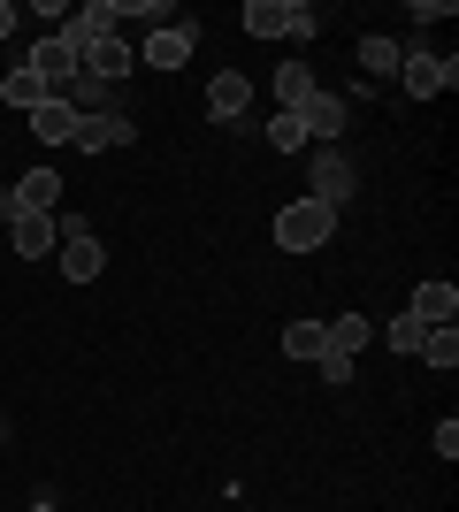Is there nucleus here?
I'll return each mask as SVG.
<instances>
[{
    "label": "nucleus",
    "mask_w": 459,
    "mask_h": 512,
    "mask_svg": "<svg viewBox=\"0 0 459 512\" xmlns=\"http://www.w3.org/2000/svg\"><path fill=\"white\" fill-rule=\"evenodd\" d=\"M352 192H360V169H352L345 146H314V161H306V199H322L329 214H345Z\"/></svg>",
    "instance_id": "f257e3e1"
},
{
    "label": "nucleus",
    "mask_w": 459,
    "mask_h": 512,
    "mask_svg": "<svg viewBox=\"0 0 459 512\" xmlns=\"http://www.w3.org/2000/svg\"><path fill=\"white\" fill-rule=\"evenodd\" d=\"M329 237H337V214H329L322 199H291V207L276 214V245H284V253H322Z\"/></svg>",
    "instance_id": "f03ea898"
},
{
    "label": "nucleus",
    "mask_w": 459,
    "mask_h": 512,
    "mask_svg": "<svg viewBox=\"0 0 459 512\" xmlns=\"http://www.w3.org/2000/svg\"><path fill=\"white\" fill-rule=\"evenodd\" d=\"M245 31H253V39H314L322 16H314L306 0H245Z\"/></svg>",
    "instance_id": "7ed1b4c3"
},
{
    "label": "nucleus",
    "mask_w": 459,
    "mask_h": 512,
    "mask_svg": "<svg viewBox=\"0 0 459 512\" xmlns=\"http://www.w3.org/2000/svg\"><path fill=\"white\" fill-rule=\"evenodd\" d=\"M54 260H62V276H69V283H92L100 268H108V245H100V230H92V222L62 214V245H54Z\"/></svg>",
    "instance_id": "20e7f679"
},
{
    "label": "nucleus",
    "mask_w": 459,
    "mask_h": 512,
    "mask_svg": "<svg viewBox=\"0 0 459 512\" xmlns=\"http://www.w3.org/2000/svg\"><path fill=\"white\" fill-rule=\"evenodd\" d=\"M23 69H31L46 92H69V85H77V46H69L62 31H46V39L23 46Z\"/></svg>",
    "instance_id": "39448f33"
},
{
    "label": "nucleus",
    "mask_w": 459,
    "mask_h": 512,
    "mask_svg": "<svg viewBox=\"0 0 459 512\" xmlns=\"http://www.w3.org/2000/svg\"><path fill=\"white\" fill-rule=\"evenodd\" d=\"M398 85L414 92V100H437V92L459 85V62L452 54H429V46H406V62H398Z\"/></svg>",
    "instance_id": "423d86ee"
},
{
    "label": "nucleus",
    "mask_w": 459,
    "mask_h": 512,
    "mask_svg": "<svg viewBox=\"0 0 459 512\" xmlns=\"http://www.w3.org/2000/svg\"><path fill=\"white\" fill-rule=\"evenodd\" d=\"M131 39H123V31H115V39H85L77 46V77H92V85H123V77H131Z\"/></svg>",
    "instance_id": "0eeeda50"
},
{
    "label": "nucleus",
    "mask_w": 459,
    "mask_h": 512,
    "mask_svg": "<svg viewBox=\"0 0 459 512\" xmlns=\"http://www.w3.org/2000/svg\"><path fill=\"white\" fill-rule=\"evenodd\" d=\"M299 130H306V146H337L352 130V100H337V92H314V100L299 107Z\"/></svg>",
    "instance_id": "6e6552de"
},
{
    "label": "nucleus",
    "mask_w": 459,
    "mask_h": 512,
    "mask_svg": "<svg viewBox=\"0 0 459 512\" xmlns=\"http://www.w3.org/2000/svg\"><path fill=\"white\" fill-rule=\"evenodd\" d=\"M199 46V23H161V31H146V46H138V62L146 69H184Z\"/></svg>",
    "instance_id": "1a4fd4ad"
},
{
    "label": "nucleus",
    "mask_w": 459,
    "mask_h": 512,
    "mask_svg": "<svg viewBox=\"0 0 459 512\" xmlns=\"http://www.w3.org/2000/svg\"><path fill=\"white\" fill-rule=\"evenodd\" d=\"M77 153H115V146H138V123L115 107V115H77V138H69Z\"/></svg>",
    "instance_id": "9d476101"
},
{
    "label": "nucleus",
    "mask_w": 459,
    "mask_h": 512,
    "mask_svg": "<svg viewBox=\"0 0 459 512\" xmlns=\"http://www.w3.org/2000/svg\"><path fill=\"white\" fill-rule=\"evenodd\" d=\"M8 245H16V260H46L62 245V214H8Z\"/></svg>",
    "instance_id": "9b49d317"
},
{
    "label": "nucleus",
    "mask_w": 459,
    "mask_h": 512,
    "mask_svg": "<svg viewBox=\"0 0 459 512\" xmlns=\"http://www.w3.org/2000/svg\"><path fill=\"white\" fill-rule=\"evenodd\" d=\"M245 107H253V77H245V69H215V85H207V115L238 130Z\"/></svg>",
    "instance_id": "f8f14e48"
},
{
    "label": "nucleus",
    "mask_w": 459,
    "mask_h": 512,
    "mask_svg": "<svg viewBox=\"0 0 459 512\" xmlns=\"http://www.w3.org/2000/svg\"><path fill=\"white\" fill-rule=\"evenodd\" d=\"M54 199H62V169H23L8 184V207L16 214H54Z\"/></svg>",
    "instance_id": "ddd939ff"
},
{
    "label": "nucleus",
    "mask_w": 459,
    "mask_h": 512,
    "mask_svg": "<svg viewBox=\"0 0 459 512\" xmlns=\"http://www.w3.org/2000/svg\"><path fill=\"white\" fill-rule=\"evenodd\" d=\"M268 92H276V115H299V107L314 100V92H322V77H314L306 62H284L276 77H268Z\"/></svg>",
    "instance_id": "4468645a"
},
{
    "label": "nucleus",
    "mask_w": 459,
    "mask_h": 512,
    "mask_svg": "<svg viewBox=\"0 0 459 512\" xmlns=\"http://www.w3.org/2000/svg\"><path fill=\"white\" fill-rule=\"evenodd\" d=\"M414 321H429V329H444V321H459V291L444 276H429V283H414V306H406Z\"/></svg>",
    "instance_id": "2eb2a0df"
},
{
    "label": "nucleus",
    "mask_w": 459,
    "mask_h": 512,
    "mask_svg": "<svg viewBox=\"0 0 459 512\" xmlns=\"http://www.w3.org/2000/svg\"><path fill=\"white\" fill-rule=\"evenodd\" d=\"M23 123H31V138H39V146H69V138H77V107H69V100H39Z\"/></svg>",
    "instance_id": "dca6fc26"
},
{
    "label": "nucleus",
    "mask_w": 459,
    "mask_h": 512,
    "mask_svg": "<svg viewBox=\"0 0 459 512\" xmlns=\"http://www.w3.org/2000/svg\"><path fill=\"white\" fill-rule=\"evenodd\" d=\"M368 344H375V321H368V314H337V321H329V352H345V360H360Z\"/></svg>",
    "instance_id": "f3484780"
},
{
    "label": "nucleus",
    "mask_w": 459,
    "mask_h": 512,
    "mask_svg": "<svg viewBox=\"0 0 459 512\" xmlns=\"http://www.w3.org/2000/svg\"><path fill=\"white\" fill-rule=\"evenodd\" d=\"M329 352V321H284V360H322Z\"/></svg>",
    "instance_id": "a211bd4d"
},
{
    "label": "nucleus",
    "mask_w": 459,
    "mask_h": 512,
    "mask_svg": "<svg viewBox=\"0 0 459 512\" xmlns=\"http://www.w3.org/2000/svg\"><path fill=\"white\" fill-rule=\"evenodd\" d=\"M398 62H406V46H398L391 31H368V39H360V69H368V77H398Z\"/></svg>",
    "instance_id": "6ab92c4d"
},
{
    "label": "nucleus",
    "mask_w": 459,
    "mask_h": 512,
    "mask_svg": "<svg viewBox=\"0 0 459 512\" xmlns=\"http://www.w3.org/2000/svg\"><path fill=\"white\" fill-rule=\"evenodd\" d=\"M0 100H8V107H16V115H31V107H39V100H54V92H46L39 85V77H31V69H8V77H0Z\"/></svg>",
    "instance_id": "aec40b11"
},
{
    "label": "nucleus",
    "mask_w": 459,
    "mask_h": 512,
    "mask_svg": "<svg viewBox=\"0 0 459 512\" xmlns=\"http://www.w3.org/2000/svg\"><path fill=\"white\" fill-rule=\"evenodd\" d=\"M414 360H429V367H459V329H452V321H444V329H429Z\"/></svg>",
    "instance_id": "412c9836"
},
{
    "label": "nucleus",
    "mask_w": 459,
    "mask_h": 512,
    "mask_svg": "<svg viewBox=\"0 0 459 512\" xmlns=\"http://www.w3.org/2000/svg\"><path fill=\"white\" fill-rule=\"evenodd\" d=\"M421 337H429V321H414V314L383 321V344H391V352H406V360H414V352H421Z\"/></svg>",
    "instance_id": "4be33fe9"
},
{
    "label": "nucleus",
    "mask_w": 459,
    "mask_h": 512,
    "mask_svg": "<svg viewBox=\"0 0 459 512\" xmlns=\"http://www.w3.org/2000/svg\"><path fill=\"white\" fill-rule=\"evenodd\" d=\"M123 23H138V31H161V23H176V0H123Z\"/></svg>",
    "instance_id": "5701e85b"
},
{
    "label": "nucleus",
    "mask_w": 459,
    "mask_h": 512,
    "mask_svg": "<svg viewBox=\"0 0 459 512\" xmlns=\"http://www.w3.org/2000/svg\"><path fill=\"white\" fill-rule=\"evenodd\" d=\"M268 146H284V153H306V130H299V115H268Z\"/></svg>",
    "instance_id": "b1692460"
},
{
    "label": "nucleus",
    "mask_w": 459,
    "mask_h": 512,
    "mask_svg": "<svg viewBox=\"0 0 459 512\" xmlns=\"http://www.w3.org/2000/svg\"><path fill=\"white\" fill-rule=\"evenodd\" d=\"M314 367H322V383H329V390H345V383H352V360H345V352H322Z\"/></svg>",
    "instance_id": "393cba45"
},
{
    "label": "nucleus",
    "mask_w": 459,
    "mask_h": 512,
    "mask_svg": "<svg viewBox=\"0 0 459 512\" xmlns=\"http://www.w3.org/2000/svg\"><path fill=\"white\" fill-rule=\"evenodd\" d=\"M437 451H444V459H459V421H452V413L437 421Z\"/></svg>",
    "instance_id": "a878e982"
},
{
    "label": "nucleus",
    "mask_w": 459,
    "mask_h": 512,
    "mask_svg": "<svg viewBox=\"0 0 459 512\" xmlns=\"http://www.w3.org/2000/svg\"><path fill=\"white\" fill-rule=\"evenodd\" d=\"M16 23H23V16H16V8H8V0H0V46L16 39Z\"/></svg>",
    "instance_id": "bb28decb"
},
{
    "label": "nucleus",
    "mask_w": 459,
    "mask_h": 512,
    "mask_svg": "<svg viewBox=\"0 0 459 512\" xmlns=\"http://www.w3.org/2000/svg\"><path fill=\"white\" fill-rule=\"evenodd\" d=\"M31 512H54V497H39V505H31Z\"/></svg>",
    "instance_id": "cd10ccee"
}]
</instances>
